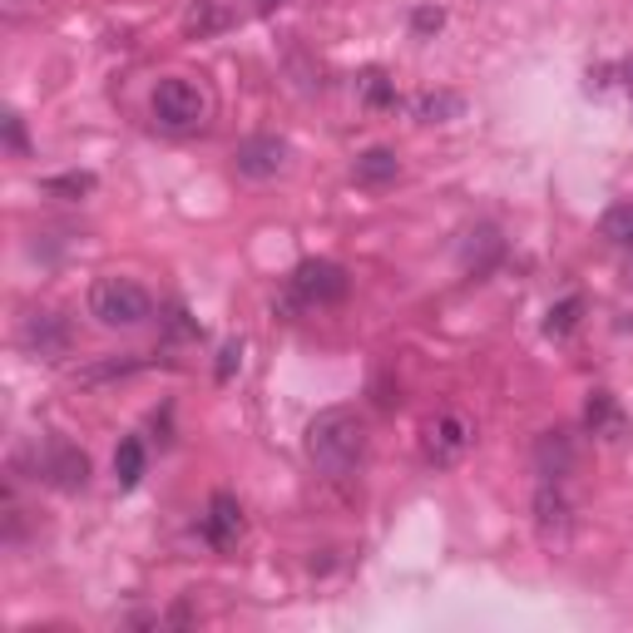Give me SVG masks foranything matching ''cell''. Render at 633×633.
Listing matches in <instances>:
<instances>
[{
	"instance_id": "cell-10",
	"label": "cell",
	"mask_w": 633,
	"mask_h": 633,
	"mask_svg": "<svg viewBox=\"0 0 633 633\" xmlns=\"http://www.w3.org/2000/svg\"><path fill=\"white\" fill-rule=\"evenodd\" d=\"M203 534L213 549H227V544L243 534V504H237L233 495H213V500H208V514H203Z\"/></svg>"
},
{
	"instance_id": "cell-22",
	"label": "cell",
	"mask_w": 633,
	"mask_h": 633,
	"mask_svg": "<svg viewBox=\"0 0 633 633\" xmlns=\"http://www.w3.org/2000/svg\"><path fill=\"white\" fill-rule=\"evenodd\" d=\"M441 10H415V30H421V35H431V30H441Z\"/></svg>"
},
{
	"instance_id": "cell-7",
	"label": "cell",
	"mask_w": 633,
	"mask_h": 633,
	"mask_svg": "<svg viewBox=\"0 0 633 633\" xmlns=\"http://www.w3.org/2000/svg\"><path fill=\"white\" fill-rule=\"evenodd\" d=\"M534 524H540L544 544L569 540V500H564L559 480H540V490H534Z\"/></svg>"
},
{
	"instance_id": "cell-17",
	"label": "cell",
	"mask_w": 633,
	"mask_h": 633,
	"mask_svg": "<svg viewBox=\"0 0 633 633\" xmlns=\"http://www.w3.org/2000/svg\"><path fill=\"white\" fill-rule=\"evenodd\" d=\"M415 114H421L425 124H435V119H445V114H460V99L455 95H421L415 99Z\"/></svg>"
},
{
	"instance_id": "cell-8",
	"label": "cell",
	"mask_w": 633,
	"mask_h": 633,
	"mask_svg": "<svg viewBox=\"0 0 633 633\" xmlns=\"http://www.w3.org/2000/svg\"><path fill=\"white\" fill-rule=\"evenodd\" d=\"M40 470H45V480L55 485V490H85V480H89V460L65 441L49 445L45 460H40Z\"/></svg>"
},
{
	"instance_id": "cell-2",
	"label": "cell",
	"mask_w": 633,
	"mask_h": 633,
	"mask_svg": "<svg viewBox=\"0 0 633 633\" xmlns=\"http://www.w3.org/2000/svg\"><path fill=\"white\" fill-rule=\"evenodd\" d=\"M148 312H154V302L134 277H99L89 287V316L104 326H138L148 322Z\"/></svg>"
},
{
	"instance_id": "cell-9",
	"label": "cell",
	"mask_w": 633,
	"mask_h": 633,
	"mask_svg": "<svg viewBox=\"0 0 633 633\" xmlns=\"http://www.w3.org/2000/svg\"><path fill=\"white\" fill-rule=\"evenodd\" d=\"M584 425H589V435H599V441L619 445L623 435H629V415L619 411V401H613L609 391H589V401H584Z\"/></svg>"
},
{
	"instance_id": "cell-6",
	"label": "cell",
	"mask_w": 633,
	"mask_h": 633,
	"mask_svg": "<svg viewBox=\"0 0 633 633\" xmlns=\"http://www.w3.org/2000/svg\"><path fill=\"white\" fill-rule=\"evenodd\" d=\"M237 174L243 178H277L287 168V144L277 134H257V138H243L233 154Z\"/></svg>"
},
{
	"instance_id": "cell-14",
	"label": "cell",
	"mask_w": 633,
	"mask_h": 633,
	"mask_svg": "<svg viewBox=\"0 0 633 633\" xmlns=\"http://www.w3.org/2000/svg\"><path fill=\"white\" fill-rule=\"evenodd\" d=\"M144 441H119V451H114V480H119V490H134L138 480H144Z\"/></svg>"
},
{
	"instance_id": "cell-12",
	"label": "cell",
	"mask_w": 633,
	"mask_h": 633,
	"mask_svg": "<svg viewBox=\"0 0 633 633\" xmlns=\"http://www.w3.org/2000/svg\"><path fill=\"white\" fill-rule=\"evenodd\" d=\"M534 470H540V480H564V475L574 470V445L564 431H544L540 441H534Z\"/></svg>"
},
{
	"instance_id": "cell-5",
	"label": "cell",
	"mask_w": 633,
	"mask_h": 633,
	"mask_svg": "<svg viewBox=\"0 0 633 633\" xmlns=\"http://www.w3.org/2000/svg\"><path fill=\"white\" fill-rule=\"evenodd\" d=\"M292 292H297V302H307V307H322V302H342L346 297V273L336 263H302L292 273Z\"/></svg>"
},
{
	"instance_id": "cell-11",
	"label": "cell",
	"mask_w": 633,
	"mask_h": 633,
	"mask_svg": "<svg viewBox=\"0 0 633 633\" xmlns=\"http://www.w3.org/2000/svg\"><path fill=\"white\" fill-rule=\"evenodd\" d=\"M20 342H25L35 356H59L69 346V332L55 312H30L25 326H20Z\"/></svg>"
},
{
	"instance_id": "cell-4",
	"label": "cell",
	"mask_w": 633,
	"mask_h": 633,
	"mask_svg": "<svg viewBox=\"0 0 633 633\" xmlns=\"http://www.w3.org/2000/svg\"><path fill=\"white\" fill-rule=\"evenodd\" d=\"M470 441H475V425L465 421L460 411H441V415H431V421L421 425V445H425V460L431 465H460L465 460V451H470Z\"/></svg>"
},
{
	"instance_id": "cell-21",
	"label": "cell",
	"mask_w": 633,
	"mask_h": 633,
	"mask_svg": "<svg viewBox=\"0 0 633 633\" xmlns=\"http://www.w3.org/2000/svg\"><path fill=\"white\" fill-rule=\"evenodd\" d=\"M5 144L15 148V154H25V129H20V119H15V114L5 119Z\"/></svg>"
},
{
	"instance_id": "cell-13",
	"label": "cell",
	"mask_w": 633,
	"mask_h": 633,
	"mask_svg": "<svg viewBox=\"0 0 633 633\" xmlns=\"http://www.w3.org/2000/svg\"><path fill=\"white\" fill-rule=\"evenodd\" d=\"M396 174H401V158H396L391 148H366V154L356 158V184H366V188L391 184Z\"/></svg>"
},
{
	"instance_id": "cell-18",
	"label": "cell",
	"mask_w": 633,
	"mask_h": 633,
	"mask_svg": "<svg viewBox=\"0 0 633 633\" xmlns=\"http://www.w3.org/2000/svg\"><path fill=\"white\" fill-rule=\"evenodd\" d=\"M362 99H366V104H371V109H391V104H396V89H391V79H386V75H376V69H371V75L362 79Z\"/></svg>"
},
{
	"instance_id": "cell-3",
	"label": "cell",
	"mask_w": 633,
	"mask_h": 633,
	"mask_svg": "<svg viewBox=\"0 0 633 633\" xmlns=\"http://www.w3.org/2000/svg\"><path fill=\"white\" fill-rule=\"evenodd\" d=\"M154 119L164 129H174V134L198 129L208 119V95L193 85V79H184V75L158 79V89H154Z\"/></svg>"
},
{
	"instance_id": "cell-1",
	"label": "cell",
	"mask_w": 633,
	"mask_h": 633,
	"mask_svg": "<svg viewBox=\"0 0 633 633\" xmlns=\"http://www.w3.org/2000/svg\"><path fill=\"white\" fill-rule=\"evenodd\" d=\"M307 455H312V465L326 475L356 470L366 455V421L352 406H326V411H316L312 425H307Z\"/></svg>"
},
{
	"instance_id": "cell-20",
	"label": "cell",
	"mask_w": 633,
	"mask_h": 633,
	"mask_svg": "<svg viewBox=\"0 0 633 633\" xmlns=\"http://www.w3.org/2000/svg\"><path fill=\"white\" fill-rule=\"evenodd\" d=\"M237 366H243V342H223V352H218V381H227Z\"/></svg>"
},
{
	"instance_id": "cell-19",
	"label": "cell",
	"mask_w": 633,
	"mask_h": 633,
	"mask_svg": "<svg viewBox=\"0 0 633 633\" xmlns=\"http://www.w3.org/2000/svg\"><path fill=\"white\" fill-rule=\"evenodd\" d=\"M49 193H89V188H95V178H89V174H65V178H49Z\"/></svg>"
},
{
	"instance_id": "cell-16",
	"label": "cell",
	"mask_w": 633,
	"mask_h": 633,
	"mask_svg": "<svg viewBox=\"0 0 633 633\" xmlns=\"http://www.w3.org/2000/svg\"><path fill=\"white\" fill-rule=\"evenodd\" d=\"M599 227H603V237H609V243H619V247H633V203H619V208H609Z\"/></svg>"
},
{
	"instance_id": "cell-15",
	"label": "cell",
	"mask_w": 633,
	"mask_h": 633,
	"mask_svg": "<svg viewBox=\"0 0 633 633\" xmlns=\"http://www.w3.org/2000/svg\"><path fill=\"white\" fill-rule=\"evenodd\" d=\"M584 316V297H564V302L549 307V316H544V336H569L574 326H579Z\"/></svg>"
}]
</instances>
